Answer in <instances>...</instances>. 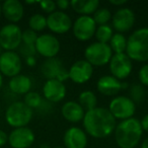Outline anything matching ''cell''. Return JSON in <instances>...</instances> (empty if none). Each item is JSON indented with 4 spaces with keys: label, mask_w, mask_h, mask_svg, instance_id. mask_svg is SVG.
Here are the masks:
<instances>
[{
    "label": "cell",
    "mask_w": 148,
    "mask_h": 148,
    "mask_svg": "<svg viewBox=\"0 0 148 148\" xmlns=\"http://www.w3.org/2000/svg\"><path fill=\"white\" fill-rule=\"evenodd\" d=\"M115 140L120 148H135L141 140L143 130L136 118L121 121L115 128Z\"/></svg>",
    "instance_id": "2"
},
{
    "label": "cell",
    "mask_w": 148,
    "mask_h": 148,
    "mask_svg": "<svg viewBox=\"0 0 148 148\" xmlns=\"http://www.w3.org/2000/svg\"><path fill=\"white\" fill-rule=\"evenodd\" d=\"M113 53L115 54H123L126 53L127 49V38L123 34H114L111 41L109 43Z\"/></svg>",
    "instance_id": "24"
},
{
    "label": "cell",
    "mask_w": 148,
    "mask_h": 148,
    "mask_svg": "<svg viewBox=\"0 0 148 148\" xmlns=\"http://www.w3.org/2000/svg\"><path fill=\"white\" fill-rule=\"evenodd\" d=\"M2 84H3V77H2V74L0 73V89L2 87Z\"/></svg>",
    "instance_id": "41"
},
{
    "label": "cell",
    "mask_w": 148,
    "mask_h": 148,
    "mask_svg": "<svg viewBox=\"0 0 148 148\" xmlns=\"http://www.w3.org/2000/svg\"><path fill=\"white\" fill-rule=\"evenodd\" d=\"M138 78H139L141 84L148 86V64H145L140 68L139 73H138Z\"/></svg>",
    "instance_id": "34"
},
{
    "label": "cell",
    "mask_w": 148,
    "mask_h": 148,
    "mask_svg": "<svg viewBox=\"0 0 148 148\" xmlns=\"http://www.w3.org/2000/svg\"><path fill=\"white\" fill-rule=\"evenodd\" d=\"M25 62H27V64L29 66H34L36 64V59L35 57H29L25 59Z\"/></svg>",
    "instance_id": "39"
},
{
    "label": "cell",
    "mask_w": 148,
    "mask_h": 148,
    "mask_svg": "<svg viewBox=\"0 0 148 148\" xmlns=\"http://www.w3.org/2000/svg\"><path fill=\"white\" fill-rule=\"evenodd\" d=\"M23 103L29 108V109H38L41 107V105L43 103V99L42 97L40 95V93L36 92V91H29L25 95L23 99Z\"/></svg>",
    "instance_id": "29"
},
{
    "label": "cell",
    "mask_w": 148,
    "mask_h": 148,
    "mask_svg": "<svg viewBox=\"0 0 148 148\" xmlns=\"http://www.w3.org/2000/svg\"><path fill=\"white\" fill-rule=\"evenodd\" d=\"M70 6L78 14L90 16V14H93L99 8V0H72L70 2Z\"/></svg>",
    "instance_id": "23"
},
{
    "label": "cell",
    "mask_w": 148,
    "mask_h": 148,
    "mask_svg": "<svg viewBox=\"0 0 148 148\" xmlns=\"http://www.w3.org/2000/svg\"><path fill=\"white\" fill-rule=\"evenodd\" d=\"M132 69V60L128 57L127 54H114L110 61V71L112 76L118 80H123L131 74Z\"/></svg>",
    "instance_id": "11"
},
{
    "label": "cell",
    "mask_w": 148,
    "mask_h": 148,
    "mask_svg": "<svg viewBox=\"0 0 148 148\" xmlns=\"http://www.w3.org/2000/svg\"><path fill=\"white\" fill-rule=\"evenodd\" d=\"M130 99L133 101L134 103H139L144 101L145 97V91L142 85L140 84H134L130 87Z\"/></svg>",
    "instance_id": "30"
},
{
    "label": "cell",
    "mask_w": 148,
    "mask_h": 148,
    "mask_svg": "<svg viewBox=\"0 0 148 148\" xmlns=\"http://www.w3.org/2000/svg\"><path fill=\"white\" fill-rule=\"evenodd\" d=\"M79 105L82 107L84 111L88 112L97 108V95L90 90H85L79 95Z\"/></svg>",
    "instance_id": "25"
},
{
    "label": "cell",
    "mask_w": 148,
    "mask_h": 148,
    "mask_svg": "<svg viewBox=\"0 0 148 148\" xmlns=\"http://www.w3.org/2000/svg\"><path fill=\"white\" fill-rule=\"evenodd\" d=\"M72 31L74 37L81 42L89 41L92 39L97 31V25L92 16L80 15L76 21L72 23Z\"/></svg>",
    "instance_id": "10"
},
{
    "label": "cell",
    "mask_w": 148,
    "mask_h": 148,
    "mask_svg": "<svg viewBox=\"0 0 148 148\" xmlns=\"http://www.w3.org/2000/svg\"><path fill=\"white\" fill-rule=\"evenodd\" d=\"M8 142V135L3 130H0V148L3 147Z\"/></svg>",
    "instance_id": "36"
},
{
    "label": "cell",
    "mask_w": 148,
    "mask_h": 148,
    "mask_svg": "<svg viewBox=\"0 0 148 148\" xmlns=\"http://www.w3.org/2000/svg\"><path fill=\"white\" fill-rule=\"evenodd\" d=\"M108 110L116 120L118 119L124 121V120L133 118V115L136 111V106L130 97L121 95L112 99Z\"/></svg>",
    "instance_id": "7"
},
{
    "label": "cell",
    "mask_w": 148,
    "mask_h": 148,
    "mask_svg": "<svg viewBox=\"0 0 148 148\" xmlns=\"http://www.w3.org/2000/svg\"><path fill=\"white\" fill-rule=\"evenodd\" d=\"M126 84L122 83L120 80L115 78L112 75H105L101 76L97 80V88L101 95H107V97H113L116 95Z\"/></svg>",
    "instance_id": "19"
},
{
    "label": "cell",
    "mask_w": 148,
    "mask_h": 148,
    "mask_svg": "<svg viewBox=\"0 0 148 148\" xmlns=\"http://www.w3.org/2000/svg\"><path fill=\"white\" fill-rule=\"evenodd\" d=\"M47 27L52 33L63 35L72 27L71 18L63 11H54L48 15Z\"/></svg>",
    "instance_id": "15"
},
{
    "label": "cell",
    "mask_w": 148,
    "mask_h": 148,
    "mask_svg": "<svg viewBox=\"0 0 148 148\" xmlns=\"http://www.w3.org/2000/svg\"><path fill=\"white\" fill-rule=\"evenodd\" d=\"M29 29L34 32H42L47 27V17H45L43 14L36 13L32 15L29 19Z\"/></svg>",
    "instance_id": "27"
},
{
    "label": "cell",
    "mask_w": 148,
    "mask_h": 148,
    "mask_svg": "<svg viewBox=\"0 0 148 148\" xmlns=\"http://www.w3.org/2000/svg\"><path fill=\"white\" fill-rule=\"evenodd\" d=\"M41 72L43 76L46 77L48 80L56 79L64 83L66 79L69 78L68 70L64 67L62 61L57 57L46 59L41 66Z\"/></svg>",
    "instance_id": "9"
},
{
    "label": "cell",
    "mask_w": 148,
    "mask_h": 148,
    "mask_svg": "<svg viewBox=\"0 0 148 148\" xmlns=\"http://www.w3.org/2000/svg\"><path fill=\"white\" fill-rule=\"evenodd\" d=\"M19 53L23 57L27 59L29 57H35L37 51H36L35 45H25V44L21 43V45L19 46Z\"/></svg>",
    "instance_id": "32"
},
{
    "label": "cell",
    "mask_w": 148,
    "mask_h": 148,
    "mask_svg": "<svg viewBox=\"0 0 148 148\" xmlns=\"http://www.w3.org/2000/svg\"><path fill=\"white\" fill-rule=\"evenodd\" d=\"M0 109H1V105H0Z\"/></svg>",
    "instance_id": "45"
},
{
    "label": "cell",
    "mask_w": 148,
    "mask_h": 148,
    "mask_svg": "<svg viewBox=\"0 0 148 148\" xmlns=\"http://www.w3.org/2000/svg\"><path fill=\"white\" fill-rule=\"evenodd\" d=\"M56 6H57V8L60 9V11L64 12V10H66L70 6V2L67 0H58L56 2Z\"/></svg>",
    "instance_id": "35"
},
{
    "label": "cell",
    "mask_w": 148,
    "mask_h": 148,
    "mask_svg": "<svg viewBox=\"0 0 148 148\" xmlns=\"http://www.w3.org/2000/svg\"><path fill=\"white\" fill-rule=\"evenodd\" d=\"M39 36L37 35V33L32 29H25V32H23L21 35V43L25 44V45H35L37 39Z\"/></svg>",
    "instance_id": "31"
},
{
    "label": "cell",
    "mask_w": 148,
    "mask_h": 148,
    "mask_svg": "<svg viewBox=\"0 0 148 148\" xmlns=\"http://www.w3.org/2000/svg\"><path fill=\"white\" fill-rule=\"evenodd\" d=\"M126 54L134 61H148V27H142L131 34L127 39Z\"/></svg>",
    "instance_id": "3"
},
{
    "label": "cell",
    "mask_w": 148,
    "mask_h": 148,
    "mask_svg": "<svg viewBox=\"0 0 148 148\" xmlns=\"http://www.w3.org/2000/svg\"><path fill=\"white\" fill-rule=\"evenodd\" d=\"M140 124H141L142 130L148 132V114L142 118V120L140 121Z\"/></svg>",
    "instance_id": "37"
},
{
    "label": "cell",
    "mask_w": 148,
    "mask_h": 148,
    "mask_svg": "<svg viewBox=\"0 0 148 148\" xmlns=\"http://www.w3.org/2000/svg\"><path fill=\"white\" fill-rule=\"evenodd\" d=\"M54 148H63V147H54Z\"/></svg>",
    "instance_id": "44"
},
{
    "label": "cell",
    "mask_w": 148,
    "mask_h": 148,
    "mask_svg": "<svg viewBox=\"0 0 148 148\" xmlns=\"http://www.w3.org/2000/svg\"><path fill=\"white\" fill-rule=\"evenodd\" d=\"M9 89L11 92L15 95H27L31 91L32 88V80L29 76L23 75V74H18L16 76L10 78L8 83Z\"/></svg>",
    "instance_id": "22"
},
{
    "label": "cell",
    "mask_w": 148,
    "mask_h": 148,
    "mask_svg": "<svg viewBox=\"0 0 148 148\" xmlns=\"http://www.w3.org/2000/svg\"><path fill=\"white\" fill-rule=\"evenodd\" d=\"M61 113L63 118L70 123H78L84 118L85 111L76 101H67L62 106Z\"/></svg>",
    "instance_id": "21"
},
{
    "label": "cell",
    "mask_w": 148,
    "mask_h": 148,
    "mask_svg": "<svg viewBox=\"0 0 148 148\" xmlns=\"http://www.w3.org/2000/svg\"><path fill=\"white\" fill-rule=\"evenodd\" d=\"M113 29L112 27H110L109 25H99L97 27V31H95V38H97V42L99 43L103 44H109L111 41L112 37H113Z\"/></svg>",
    "instance_id": "26"
},
{
    "label": "cell",
    "mask_w": 148,
    "mask_h": 148,
    "mask_svg": "<svg viewBox=\"0 0 148 148\" xmlns=\"http://www.w3.org/2000/svg\"><path fill=\"white\" fill-rule=\"evenodd\" d=\"M82 123L85 133L97 139L110 136L117 126L116 119L109 110L97 107L85 113Z\"/></svg>",
    "instance_id": "1"
},
{
    "label": "cell",
    "mask_w": 148,
    "mask_h": 148,
    "mask_svg": "<svg viewBox=\"0 0 148 148\" xmlns=\"http://www.w3.org/2000/svg\"><path fill=\"white\" fill-rule=\"evenodd\" d=\"M126 2H127L126 0H111V1H110V3L115 5V6H121V5L125 4Z\"/></svg>",
    "instance_id": "38"
},
{
    "label": "cell",
    "mask_w": 148,
    "mask_h": 148,
    "mask_svg": "<svg viewBox=\"0 0 148 148\" xmlns=\"http://www.w3.org/2000/svg\"><path fill=\"white\" fill-rule=\"evenodd\" d=\"M21 27L14 23H8L0 29V47L5 51H14L21 45Z\"/></svg>",
    "instance_id": "6"
},
{
    "label": "cell",
    "mask_w": 148,
    "mask_h": 148,
    "mask_svg": "<svg viewBox=\"0 0 148 148\" xmlns=\"http://www.w3.org/2000/svg\"><path fill=\"white\" fill-rule=\"evenodd\" d=\"M43 95L47 101L51 103L61 101L66 95V86L63 82L56 79H50L43 86Z\"/></svg>",
    "instance_id": "17"
},
{
    "label": "cell",
    "mask_w": 148,
    "mask_h": 148,
    "mask_svg": "<svg viewBox=\"0 0 148 148\" xmlns=\"http://www.w3.org/2000/svg\"><path fill=\"white\" fill-rule=\"evenodd\" d=\"M85 60L91 66H105L110 63L113 57V51L109 44L95 42L87 46L84 51Z\"/></svg>",
    "instance_id": "5"
},
{
    "label": "cell",
    "mask_w": 148,
    "mask_h": 148,
    "mask_svg": "<svg viewBox=\"0 0 148 148\" xmlns=\"http://www.w3.org/2000/svg\"><path fill=\"white\" fill-rule=\"evenodd\" d=\"M1 50L2 49H1V47H0V55H1Z\"/></svg>",
    "instance_id": "43"
},
{
    "label": "cell",
    "mask_w": 148,
    "mask_h": 148,
    "mask_svg": "<svg viewBox=\"0 0 148 148\" xmlns=\"http://www.w3.org/2000/svg\"><path fill=\"white\" fill-rule=\"evenodd\" d=\"M113 27L119 34L130 31L135 23V14L130 8H120L112 16Z\"/></svg>",
    "instance_id": "16"
},
{
    "label": "cell",
    "mask_w": 148,
    "mask_h": 148,
    "mask_svg": "<svg viewBox=\"0 0 148 148\" xmlns=\"http://www.w3.org/2000/svg\"><path fill=\"white\" fill-rule=\"evenodd\" d=\"M93 73V66H91L86 60H78L73 63L68 70L69 78L73 82L82 84L91 78Z\"/></svg>",
    "instance_id": "14"
},
{
    "label": "cell",
    "mask_w": 148,
    "mask_h": 148,
    "mask_svg": "<svg viewBox=\"0 0 148 148\" xmlns=\"http://www.w3.org/2000/svg\"><path fill=\"white\" fill-rule=\"evenodd\" d=\"M23 68V61L14 51H5L0 55V73L7 77L16 76L21 73Z\"/></svg>",
    "instance_id": "8"
},
{
    "label": "cell",
    "mask_w": 148,
    "mask_h": 148,
    "mask_svg": "<svg viewBox=\"0 0 148 148\" xmlns=\"http://www.w3.org/2000/svg\"><path fill=\"white\" fill-rule=\"evenodd\" d=\"M35 142V134L27 127L15 128L8 135V143L12 148H29Z\"/></svg>",
    "instance_id": "13"
},
{
    "label": "cell",
    "mask_w": 148,
    "mask_h": 148,
    "mask_svg": "<svg viewBox=\"0 0 148 148\" xmlns=\"http://www.w3.org/2000/svg\"><path fill=\"white\" fill-rule=\"evenodd\" d=\"M2 14L10 23H16L23 17L25 9L23 5L18 0H6L1 4Z\"/></svg>",
    "instance_id": "20"
},
{
    "label": "cell",
    "mask_w": 148,
    "mask_h": 148,
    "mask_svg": "<svg viewBox=\"0 0 148 148\" xmlns=\"http://www.w3.org/2000/svg\"><path fill=\"white\" fill-rule=\"evenodd\" d=\"M92 18H93V21H95V25H108V23L112 19L111 11L108 8L101 7V8H99L93 13Z\"/></svg>",
    "instance_id": "28"
},
{
    "label": "cell",
    "mask_w": 148,
    "mask_h": 148,
    "mask_svg": "<svg viewBox=\"0 0 148 148\" xmlns=\"http://www.w3.org/2000/svg\"><path fill=\"white\" fill-rule=\"evenodd\" d=\"M35 47L37 53L46 59L55 58L60 52V42L55 36L51 34H44L38 37Z\"/></svg>",
    "instance_id": "12"
},
{
    "label": "cell",
    "mask_w": 148,
    "mask_h": 148,
    "mask_svg": "<svg viewBox=\"0 0 148 148\" xmlns=\"http://www.w3.org/2000/svg\"><path fill=\"white\" fill-rule=\"evenodd\" d=\"M33 110L23 101H14L8 106L5 112V120L9 126L15 128L27 127L33 119Z\"/></svg>",
    "instance_id": "4"
},
{
    "label": "cell",
    "mask_w": 148,
    "mask_h": 148,
    "mask_svg": "<svg viewBox=\"0 0 148 148\" xmlns=\"http://www.w3.org/2000/svg\"><path fill=\"white\" fill-rule=\"evenodd\" d=\"M141 148H148V137L142 142L141 144Z\"/></svg>",
    "instance_id": "40"
},
{
    "label": "cell",
    "mask_w": 148,
    "mask_h": 148,
    "mask_svg": "<svg viewBox=\"0 0 148 148\" xmlns=\"http://www.w3.org/2000/svg\"><path fill=\"white\" fill-rule=\"evenodd\" d=\"M65 148H85L87 145V135L84 130L78 127H71L64 134Z\"/></svg>",
    "instance_id": "18"
},
{
    "label": "cell",
    "mask_w": 148,
    "mask_h": 148,
    "mask_svg": "<svg viewBox=\"0 0 148 148\" xmlns=\"http://www.w3.org/2000/svg\"><path fill=\"white\" fill-rule=\"evenodd\" d=\"M2 14V6H1V3H0V16Z\"/></svg>",
    "instance_id": "42"
},
{
    "label": "cell",
    "mask_w": 148,
    "mask_h": 148,
    "mask_svg": "<svg viewBox=\"0 0 148 148\" xmlns=\"http://www.w3.org/2000/svg\"><path fill=\"white\" fill-rule=\"evenodd\" d=\"M40 6H41L42 10L49 13V14L53 13L54 11H56V8H57L56 2H54L52 0H43V1L40 2Z\"/></svg>",
    "instance_id": "33"
}]
</instances>
